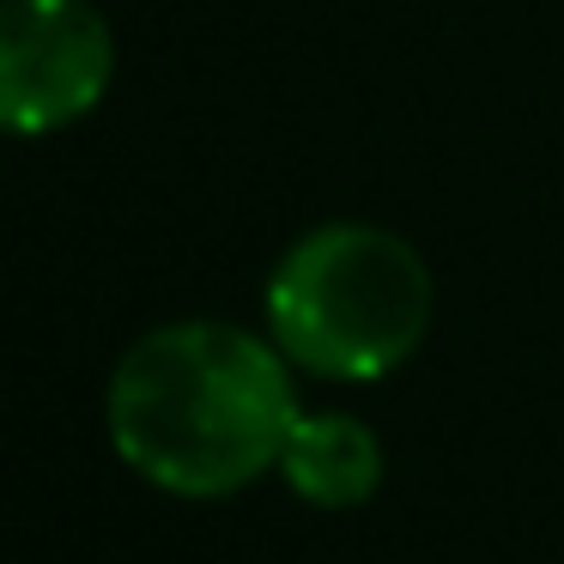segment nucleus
<instances>
[{
	"instance_id": "1",
	"label": "nucleus",
	"mask_w": 564,
	"mask_h": 564,
	"mask_svg": "<svg viewBox=\"0 0 564 564\" xmlns=\"http://www.w3.org/2000/svg\"><path fill=\"white\" fill-rule=\"evenodd\" d=\"M297 413L292 358L273 334L213 316L140 334L104 394L116 455L171 498H231L256 486L280 467Z\"/></svg>"
},
{
	"instance_id": "2",
	"label": "nucleus",
	"mask_w": 564,
	"mask_h": 564,
	"mask_svg": "<svg viewBox=\"0 0 564 564\" xmlns=\"http://www.w3.org/2000/svg\"><path fill=\"white\" fill-rule=\"evenodd\" d=\"M261 316L292 370L322 382H377L425 340L431 273L401 231L328 219L273 261Z\"/></svg>"
},
{
	"instance_id": "3",
	"label": "nucleus",
	"mask_w": 564,
	"mask_h": 564,
	"mask_svg": "<svg viewBox=\"0 0 564 564\" xmlns=\"http://www.w3.org/2000/svg\"><path fill=\"white\" fill-rule=\"evenodd\" d=\"M116 79V31L91 0H0V134L86 122Z\"/></svg>"
},
{
	"instance_id": "4",
	"label": "nucleus",
	"mask_w": 564,
	"mask_h": 564,
	"mask_svg": "<svg viewBox=\"0 0 564 564\" xmlns=\"http://www.w3.org/2000/svg\"><path fill=\"white\" fill-rule=\"evenodd\" d=\"M280 474L292 498L316 510H352L382 486V443L358 413H297L280 449Z\"/></svg>"
}]
</instances>
